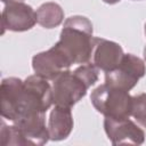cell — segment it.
Returning a JSON list of instances; mask_svg holds the SVG:
<instances>
[{
	"mask_svg": "<svg viewBox=\"0 0 146 146\" xmlns=\"http://www.w3.org/2000/svg\"><path fill=\"white\" fill-rule=\"evenodd\" d=\"M96 38L92 36V24L84 16H71L65 23L60 32L57 43H55L73 64L89 63L94 49Z\"/></svg>",
	"mask_w": 146,
	"mask_h": 146,
	"instance_id": "obj_1",
	"label": "cell"
},
{
	"mask_svg": "<svg viewBox=\"0 0 146 146\" xmlns=\"http://www.w3.org/2000/svg\"><path fill=\"white\" fill-rule=\"evenodd\" d=\"M90 100L97 112L114 120L129 119L132 112V97L129 91L111 87L106 83L98 86L90 95Z\"/></svg>",
	"mask_w": 146,
	"mask_h": 146,
	"instance_id": "obj_2",
	"label": "cell"
},
{
	"mask_svg": "<svg viewBox=\"0 0 146 146\" xmlns=\"http://www.w3.org/2000/svg\"><path fill=\"white\" fill-rule=\"evenodd\" d=\"M52 104V87L48 80L36 74L30 75L23 81V94L17 120L26 115L46 113Z\"/></svg>",
	"mask_w": 146,
	"mask_h": 146,
	"instance_id": "obj_3",
	"label": "cell"
},
{
	"mask_svg": "<svg viewBox=\"0 0 146 146\" xmlns=\"http://www.w3.org/2000/svg\"><path fill=\"white\" fill-rule=\"evenodd\" d=\"M146 73V66L143 59L132 55L124 54L119 66L110 72H105V83L129 91Z\"/></svg>",
	"mask_w": 146,
	"mask_h": 146,
	"instance_id": "obj_4",
	"label": "cell"
},
{
	"mask_svg": "<svg viewBox=\"0 0 146 146\" xmlns=\"http://www.w3.org/2000/svg\"><path fill=\"white\" fill-rule=\"evenodd\" d=\"M88 89L89 87L74 73V71L65 70L52 80L54 104L71 108L86 96Z\"/></svg>",
	"mask_w": 146,
	"mask_h": 146,
	"instance_id": "obj_5",
	"label": "cell"
},
{
	"mask_svg": "<svg viewBox=\"0 0 146 146\" xmlns=\"http://www.w3.org/2000/svg\"><path fill=\"white\" fill-rule=\"evenodd\" d=\"M71 66L72 63L68 57L56 44L32 58V67L35 74L46 80H54L63 71L70 70Z\"/></svg>",
	"mask_w": 146,
	"mask_h": 146,
	"instance_id": "obj_6",
	"label": "cell"
},
{
	"mask_svg": "<svg viewBox=\"0 0 146 146\" xmlns=\"http://www.w3.org/2000/svg\"><path fill=\"white\" fill-rule=\"evenodd\" d=\"M36 22V13L31 6L24 2L7 3L2 10V33L5 30L24 32L32 29Z\"/></svg>",
	"mask_w": 146,
	"mask_h": 146,
	"instance_id": "obj_7",
	"label": "cell"
},
{
	"mask_svg": "<svg viewBox=\"0 0 146 146\" xmlns=\"http://www.w3.org/2000/svg\"><path fill=\"white\" fill-rule=\"evenodd\" d=\"M104 129L108 139L113 145H121V144L141 145L145 141L144 130L129 119L114 120V119L105 117Z\"/></svg>",
	"mask_w": 146,
	"mask_h": 146,
	"instance_id": "obj_8",
	"label": "cell"
},
{
	"mask_svg": "<svg viewBox=\"0 0 146 146\" xmlns=\"http://www.w3.org/2000/svg\"><path fill=\"white\" fill-rule=\"evenodd\" d=\"M23 94V81L18 78H6L0 86V112L3 119L16 121Z\"/></svg>",
	"mask_w": 146,
	"mask_h": 146,
	"instance_id": "obj_9",
	"label": "cell"
},
{
	"mask_svg": "<svg viewBox=\"0 0 146 146\" xmlns=\"http://www.w3.org/2000/svg\"><path fill=\"white\" fill-rule=\"evenodd\" d=\"M122 47L113 41L96 38L94 49V64L104 72L116 68L123 57Z\"/></svg>",
	"mask_w": 146,
	"mask_h": 146,
	"instance_id": "obj_10",
	"label": "cell"
},
{
	"mask_svg": "<svg viewBox=\"0 0 146 146\" xmlns=\"http://www.w3.org/2000/svg\"><path fill=\"white\" fill-rule=\"evenodd\" d=\"M16 124L30 145H44L49 139V129L46 127L44 113L26 115L17 120Z\"/></svg>",
	"mask_w": 146,
	"mask_h": 146,
	"instance_id": "obj_11",
	"label": "cell"
},
{
	"mask_svg": "<svg viewBox=\"0 0 146 146\" xmlns=\"http://www.w3.org/2000/svg\"><path fill=\"white\" fill-rule=\"evenodd\" d=\"M48 129L51 140L58 141L66 139L73 129V116L71 108L56 105L50 112Z\"/></svg>",
	"mask_w": 146,
	"mask_h": 146,
	"instance_id": "obj_12",
	"label": "cell"
},
{
	"mask_svg": "<svg viewBox=\"0 0 146 146\" xmlns=\"http://www.w3.org/2000/svg\"><path fill=\"white\" fill-rule=\"evenodd\" d=\"M36 21L44 29H54L64 21V10L56 2L42 3L36 9Z\"/></svg>",
	"mask_w": 146,
	"mask_h": 146,
	"instance_id": "obj_13",
	"label": "cell"
},
{
	"mask_svg": "<svg viewBox=\"0 0 146 146\" xmlns=\"http://www.w3.org/2000/svg\"><path fill=\"white\" fill-rule=\"evenodd\" d=\"M0 143L3 146L8 145H30L29 141L25 139L23 133L21 132L19 128L14 125H6L5 122H1V130H0Z\"/></svg>",
	"mask_w": 146,
	"mask_h": 146,
	"instance_id": "obj_14",
	"label": "cell"
},
{
	"mask_svg": "<svg viewBox=\"0 0 146 146\" xmlns=\"http://www.w3.org/2000/svg\"><path fill=\"white\" fill-rule=\"evenodd\" d=\"M135 120L146 128V94H140L132 97V112Z\"/></svg>",
	"mask_w": 146,
	"mask_h": 146,
	"instance_id": "obj_15",
	"label": "cell"
},
{
	"mask_svg": "<svg viewBox=\"0 0 146 146\" xmlns=\"http://www.w3.org/2000/svg\"><path fill=\"white\" fill-rule=\"evenodd\" d=\"M105 3H108V5H114V3H117L119 1L121 0H103Z\"/></svg>",
	"mask_w": 146,
	"mask_h": 146,
	"instance_id": "obj_16",
	"label": "cell"
},
{
	"mask_svg": "<svg viewBox=\"0 0 146 146\" xmlns=\"http://www.w3.org/2000/svg\"><path fill=\"white\" fill-rule=\"evenodd\" d=\"M3 3H10V2H23V0H1Z\"/></svg>",
	"mask_w": 146,
	"mask_h": 146,
	"instance_id": "obj_17",
	"label": "cell"
},
{
	"mask_svg": "<svg viewBox=\"0 0 146 146\" xmlns=\"http://www.w3.org/2000/svg\"><path fill=\"white\" fill-rule=\"evenodd\" d=\"M144 58H145V60H146V46H145V48H144Z\"/></svg>",
	"mask_w": 146,
	"mask_h": 146,
	"instance_id": "obj_18",
	"label": "cell"
},
{
	"mask_svg": "<svg viewBox=\"0 0 146 146\" xmlns=\"http://www.w3.org/2000/svg\"><path fill=\"white\" fill-rule=\"evenodd\" d=\"M145 34H146V24H145Z\"/></svg>",
	"mask_w": 146,
	"mask_h": 146,
	"instance_id": "obj_19",
	"label": "cell"
}]
</instances>
